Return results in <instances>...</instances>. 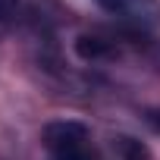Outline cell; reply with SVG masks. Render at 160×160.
<instances>
[{
  "label": "cell",
  "mask_w": 160,
  "mask_h": 160,
  "mask_svg": "<svg viewBox=\"0 0 160 160\" xmlns=\"http://www.w3.org/2000/svg\"><path fill=\"white\" fill-rule=\"evenodd\" d=\"M98 3L110 16H116V19L135 25V28L160 25V0H98Z\"/></svg>",
  "instance_id": "2"
},
{
  "label": "cell",
  "mask_w": 160,
  "mask_h": 160,
  "mask_svg": "<svg viewBox=\"0 0 160 160\" xmlns=\"http://www.w3.org/2000/svg\"><path fill=\"white\" fill-rule=\"evenodd\" d=\"M78 53H82L85 60H94V57H104L107 53V44L101 41V38H88V35H82V38H78Z\"/></svg>",
  "instance_id": "4"
},
{
  "label": "cell",
  "mask_w": 160,
  "mask_h": 160,
  "mask_svg": "<svg viewBox=\"0 0 160 160\" xmlns=\"http://www.w3.org/2000/svg\"><path fill=\"white\" fill-rule=\"evenodd\" d=\"M116 151L122 154V160H148L144 144L135 141V138H129V135H119V138H116Z\"/></svg>",
  "instance_id": "3"
},
{
  "label": "cell",
  "mask_w": 160,
  "mask_h": 160,
  "mask_svg": "<svg viewBox=\"0 0 160 160\" xmlns=\"http://www.w3.org/2000/svg\"><path fill=\"white\" fill-rule=\"evenodd\" d=\"M44 148L50 160H98L88 129L75 119H60L44 126Z\"/></svg>",
  "instance_id": "1"
},
{
  "label": "cell",
  "mask_w": 160,
  "mask_h": 160,
  "mask_svg": "<svg viewBox=\"0 0 160 160\" xmlns=\"http://www.w3.org/2000/svg\"><path fill=\"white\" fill-rule=\"evenodd\" d=\"M16 3H19V0H0V19H7L16 10Z\"/></svg>",
  "instance_id": "5"
}]
</instances>
